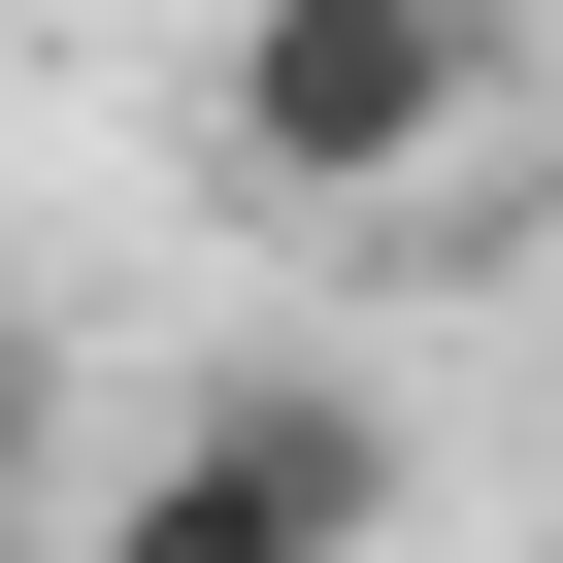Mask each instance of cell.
Listing matches in <instances>:
<instances>
[{"instance_id": "1", "label": "cell", "mask_w": 563, "mask_h": 563, "mask_svg": "<svg viewBox=\"0 0 563 563\" xmlns=\"http://www.w3.org/2000/svg\"><path fill=\"white\" fill-rule=\"evenodd\" d=\"M530 67V0H232L199 34V166L232 199H431Z\"/></svg>"}, {"instance_id": "2", "label": "cell", "mask_w": 563, "mask_h": 563, "mask_svg": "<svg viewBox=\"0 0 563 563\" xmlns=\"http://www.w3.org/2000/svg\"><path fill=\"white\" fill-rule=\"evenodd\" d=\"M365 530H398V398H365V365H232L67 563H365Z\"/></svg>"}, {"instance_id": "3", "label": "cell", "mask_w": 563, "mask_h": 563, "mask_svg": "<svg viewBox=\"0 0 563 563\" xmlns=\"http://www.w3.org/2000/svg\"><path fill=\"white\" fill-rule=\"evenodd\" d=\"M67 530H100V497H67V332L0 299V563H67Z\"/></svg>"}]
</instances>
